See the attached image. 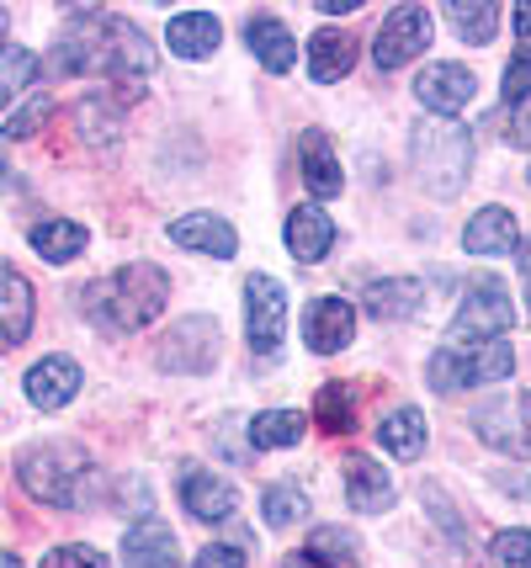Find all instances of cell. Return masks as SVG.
Returning a JSON list of instances; mask_svg holds the SVG:
<instances>
[{"instance_id": "cell-19", "label": "cell", "mask_w": 531, "mask_h": 568, "mask_svg": "<svg viewBox=\"0 0 531 568\" xmlns=\"http://www.w3.org/2000/svg\"><path fill=\"white\" fill-rule=\"evenodd\" d=\"M298 165H304V181L314 197H340V186H346V171H340V160H335V149H329V133L325 128H308L304 144H298Z\"/></svg>"}, {"instance_id": "cell-41", "label": "cell", "mask_w": 531, "mask_h": 568, "mask_svg": "<svg viewBox=\"0 0 531 568\" xmlns=\"http://www.w3.org/2000/svg\"><path fill=\"white\" fill-rule=\"evenodd\" d=\"M510 27H515V38H521V43H531V0L510 11Z\"/></svg>"}, {"instance_id": "cell-25", "label": "cell", "mask_w": 531, "mask_h": 568, "mask_svg": "<svg viewBox=\"0 0 531 568\" xmlns=\"http://www.w3.org/2000/svg\"><path fill=\"white\" fill-rule=\"evenodd\" d=\"M165 43L181 59H207V53L224 43V27H218V17H207V11H186V17H171Z\"/></svg>"}, {"instance_id": "cell-1", "label": "cell", "mask_w": 531, "mask_h": 568, "mask_svg": "<svg viewBox=\"0 0 531 568\" xmlns=\"http://www.w3.org/2000/svg\"><path fill=\"white\" fill-rule=\"evenodd\" d=\"M49 70L53 74H112V80L133 85V80H144V74L154 70V49L133 22L91 11L80 32L59 38Z\"/></svg>"}, {"instance_id": "cell-11", "label": "cell", "mask_w": 531, "mask_h": 568, "mask_svg": "<svg viewBox=\"0 0 531 568\" xmlns=\"http://www.w3.org/2000/svg\"><path fill=\"white\" fill-rule=\"evenodd\" d=\"M304 341L314 356H335L356 341V308L346 297H314L304 320Z\"/></svg>"}, {"instance_id": "cell-10", "label": "cell", "mask_w": 531, "mask_h": 568, "mask_svg": "<svg viewBox=\"0 0 531 568\" xmlns=\"http://www.w3.org/2000/svg\"><path fill=\"white\" fill-rule=\"evenodd\" d=\"M213 362H218V324L213 320L171 324V335L160 346V367L181 372V377H197V372H213Z\"/></svg>"}, {"instance_id": "cell-2", "label": "cell", "mask_w": 531, "mask_h": 568, "mask_svg": "<svg viewBox=\"0 0 531 568\" xmlns=\"http://www.w3.org/2000/svg\"><path fill=\"white\" fill-rule=\"evenodd\" d=\"M85 314L102 324V329H118V335H133L165 314V297H171V276L150 266V261H127L123 272H112L106 282L85 287Z\"/></svg>"}, {"instance_id": "cell-29", "label": "cell", "mask_w": 531, "mask_h": 568, "mask_svg": "<svg viewBox=\"0 0 531 568\" xmlns=\"http://www.w3.org/2000/svg\"><path fill=\"white\" fill-rule=\"evenodd\" d=\"M32 250L43 261H53V266H64V261H75L80 250H85V229L70 219H43L32 229Z\"/></svg>"}, {"instance_id": "cell-48", "label": "cell", "mask_w": 531, "mask_h": 568, "mask_svg": "<svg viewBox=\"0 0 531 568\" xmlns=\"http://www.w3.org/2000/svg\"><path fill=\"white\" fill-rule=\"evenodd\" d=\"M527 175H531V171H527Z\"/></svg>"}, {"instance_id": "cell-6", "label": "cell", "mask_w": 531, "mask_h": 568, "mask_svg": "<svg viewBox=\"0 0 531 568\" xmlns=\"http://www.w3.org/2000/svg\"><path fill=\"white\" fill-rule=\"evenodd\" d=\"M510 324H515V303H510V287L494 282V276H479L468 282V293L457 303L452 329H447V346H473V341H500Z\"/></svg>"}, {"instance_id": "cell-36", "label": "cell", "mask_w": 531, "mask_h": 568, "mask_svg": "<svg viewBox=\"0 0 531 568\" xmlns=\"http://www.w3.org/2000/svg\"><path fill=\"white\" fill-rule=\"evenodd\" d=\"M49 112H53L49 97H32L22 112H11V118H6V139H32L38 128L49 123Z\"/></svg>"}, {"instance_id": "cell-14", "label": "cell", "mask_w": 531, "mask_h": 568, "mask_svg": "<svg viewBox=\"0 0 531 568\" xmlns=\"http://www.w3.org/2000/svg\"><path fill=\"white\" fill-rule=\"evenodd\" d=\"M282 240H287V250H293V261L314 266V261H325L329 245H335V219H329L325 207L304 202V207H293V213H287Z\"/></svg>"}, {"instance_id": "cell-16", "label": "cell", "mask_w": 531, "mask_h": 568, "mask_svg": "<svg viewBox=\"0 0 531 568\" xmlns=\"http://www.w3.org/2000/svg\"><path fill=\"white\" fill-rule=\"evenodd\" d=\"M171 240L181 250H197V255H213V261H228L239 250V234L234 223L218 219V213H186V219L171 223Z\"/></svg>"}, {"instance_id": "cell-44", "label": "cell", "mask_w": 531, "mask_h": 568, "mask_svg": "<svg viewBox=\"0 0 531 568\" xmlns=\"http://www.w3.org/2000/svg\"><path fill=\"white\" fill-rule=\"evenodd\" d=\"M0 568H22L17 564V552H0Z\"/></svg>"}, {"instance_id": "cell-7", "label": "cell", "mask_w": 531, "mask_h": 568, "mask_svg": "<svg viewBox=\"0 0 531 568\" xmlns=\"http://www.w3.org/2000/svg\"><path fill=\"white\" fill-rule=\"evenodd\" d=\"M245 335H251L255 356H277L287 341V293L277 276L255 272L245 282Z\"/></svg>"}, {"instance_id": "cell-45", "label": "cell", "mask_w": 531, "mask_h": 568, "mask_svg": "<svg viewBox=\"0 0 531 568\" xmlns=\"http://www.w3.org/2000/svg\"><path fill=\"white\" fill-rule=\"evenodd\" d=\"M6 171H11V165H6V154H0V186H6Z\"/></svg>"}, {"instance_id": "cell-26", "label": "cell", "mask_w": 531, "mask_h": 568, "mask_svg": "<svg viewBox=\"0 0 531 568\" xmlns=\"http://www.w3.org/2000/svg\"><path fill=\"white\" fill-rule=\"evenodd\" d=\"M378 446L388 457H399V463H415V457L426 452V415H420V409H394V415H382Z\"/></svg>"}, {"instance_id": "cell-43", "label": "cell", "mask_w": 531, "mask_h": 568, "mask_svg": "<svg viewBox=\"0 0 531 568\" xmlns=\"http://www.w3.org/2000/svg\"><path fill=\"white\" fill-rule=\"evenodd\" d=\"M282 568H329V564H319V558H308V552H293Z\"/></svg>"}, {"instance_id": "cell-24", "label": "cell", "mask_w": 531, "mask_h": 568, "mask_svg": "<svg viewBox=\"0 0 531 568\" xmlns=\"http://www.w3.org/2000/svg\"><path fill=\"white\" fill-rule=\"evenodd\" d=\"M245 38H251V53L266 64L272 74H287L298 64V43H293V32L277 22V17H251L245 27Z\"/></svg>"}, {"instance_id": "cell-13", "label": "cell", "mask_w": 531, "mask_h": 568, "mask_svg": "<svg viewBox=\"0 0 531 568\" xmlns=\"http://www.w3.org/2000/svg\"><path fill=\"white\" fill-rule=\"evenodd\" d=\"M38 320V303H32V282L17 266L0 261V351L22 346L27 329Z\"/></svg>"}, {"instance_id": "cell-47", "label": "cell", "mask_w": 531, "mask_h": 568, "mask_svg": "<svg viewBox=\"0 0 531 568\" xmlns=\"http://www.w3.org/2000/svg\"><path fill=\"white\" fill-rule=\"evenodd\" d=\"M527 297H531V287H527Z\"/></svg>"}, {"instance_id": "cell-39", "label": "cell", "mask_w": 531, "mask_h": 568, "mask_svg": "<svg viewBox=\"0 0 531 568\" xmlns=\"http://www.w3.org/2000/svg\"><path fill=\"white\" fill-rule=\"evenodd\" d=\"M192 568H245V552L239 547H203Z\"/></svg>"}, {"instance_id": "cell-28", "label": "cell", "mask_w": 531, "mask_h": 568, "mask_svg": "<svg viewBox=\"0 0 531 568\" xmlns=\"http://www.w3.org/2000/svg\"><path fill=\"white\" fill-rule=\"evenodd\" d=\"M304 415L298 409H266L251 420V446L255 452H282V446H298L304 442Z\"/></svg>"}, {"instance_id": "cell-9", "label": "cell", "mask_w": 531, "mask_h": 568, "mask_svg": "<svg viewBox=\"0 0 531 568\" xmlns=\"http://www.w3.org/2000/svg\"><path fill=\"white\" fill-rule=\"evenodd\" d=\"M473 430L479 442H489L494 452H510V457H531V394L515 398H494L473 415Z\"/></svg>"}, {"instance_id": "cell-34", "label": "cell", "mask_w": 531, "mask_h": 568, "mask_svg": "<svg viewBox=\"0 0 531 568\" xmlns=\"http://www.w3.org/2000/svg\"><path fill=\"white\" fill-rule=\"evenodd\" d=\"M261 510H266V526H293V520L308 510V499L293 489V484H277V489H266V499H261Z\"/></svg>"}, {"instance_id": "cell-31", "label": "cell", "mask_w": 531, "mask_h": 568, "mask_svg": "<svg viewBox=\"0 0 531 568\" xmlns=\"http://www.w3.org/2000/svg\"><path fill=\"white\" fill-rule=\"evenodd\" d=\"M314 420L325 425L329 436H346L356 425V398L340 388V383H325L319 388V398H314Z\"/></svg>"}, {"instance_id": "cell-38", "label": "cell", "mask_w": 531, "mask_h": 568, "mask_svg": "<svg viewBox=\"0 0 531 568\" xmlns=\"http://www.w3.org/2000/svg\"><path fill=\"white\" fill-rule=\"evenodd\" d=\"M43 568H106V558L96 552V547H53L49 558H43Z\"/></svg>"}, {"instance_id": "cell-33", "label": "cell", "mask_w": 531, "mask_h": 568, "mask_svg": "<svg viewBox=\"0 0 531 568\" xmlns=\"http://www.w3.org/2000/svg\"><path fill=\"white\" fill-rule=\"evenodd\" d=\"M308 558H319V564H329V568H346L356 558V537L340 531V526H319V531L308 537Z\"/></svg>"}, {"instance_id": "cell-3", "label": "cell", "mask_w": 531, "mask_h": 568, "mask_svg": "<svg viewBox=\"0 0 531 568\" xmlns=\"http://www.w3.org/2000/svg\"><path fill=\"white\" fill-rule=\"evenodd\" d=\"M415 171H420V186L430 197H457L468 186V171H473V139L468 128L452 123V118H430V123L415 128Z\"/></svg>"}, {"instance_id": "cell-46", "label": "cell", "mask_w": 531, "mask_h": 568, "mask_svg": "<svg viewBox=\"0 0 531 568\" xmlns=\"http://www.w3.org/2000/svg\"><path fill=\"white\" fill-rule=\"evenodd\" d=\"M6 27H11V17H6V11H0V38H6Z\"/></svg>"}, {"instance_id": "cell-12", "label": "cell", "mask_w": 531, "mask_h": 568, "mask_svg": "<svg viewBox=\"0 0 531 568\" xmlns=\"http://www.w3.org/2000/svg\"><path fill=\"white\" fill-rule=\"evenodd\" d=\"M473 91H479V80H473V70H462V64H426L420 80H415L420 106H426V112H441V118L462 112V106L473 101Z\"/></svg>"}, {"instance_id": "cell-4", "label": "cell", "mask_w": 531, "mask_h": 568, "mask_svg": "<svg viewBox=\"0 0 531 568\" xmlns=\"http://www.w3.org/2000/svg\"><path fill=\"white\" fill-rule=\"evenodd\" d=\"M515 372V351L510 341H473V346H436L426 362V377L436 394H462V388H483V383H506Z\"/></svg>"}, {"instance_id": "cell-30", "label": "cell", "mask_w": 531, "mask_h": 568, "mask_svg": "<svg viewBox=\"0 0 531 568\" xmlns=\"http://www.w3.org/2000/svg\"><path fill=\"white\" fill-rule=\"evenodd\" d=\"M38 74H43V59H38V53L17 49V43H0V101L22 97Z\"/></svg>"}, {"instance_id": "cell-22", "label": "cell", "mask_w": 531, "mask_h": 568, "mask_svg": "<svg viewBox=\"0 0 531 568\" xmlns=\"http://www.w3.org/2000/svg\"><path fill=\"white\" fill-rule=\"evenodd\" d=\"M420 308H426V282L394 276V282H372V287H367V314H372L378 324L415 320Z\"/></svg>"}, {"instance_id": "cell-23", "label": "cell", "mask_w": 531, "mask_h": 568, "mask_svg": "<svg viewBox=\"0 0 531 568\" xmlns=\"http://www.w3.org/2000/svg\"><path fill=\"white\" fill-rule=\"evenodd\" d=\"M351 64H356V38L351 32L325 27V32L308 38V74H314L319 85H335L340 74H351Z\"/></svg>"}, {"instance_id": "cell-42", "label": "cell", "mask_w": 531, "mask_h": 568, "mask_svg": "<svg viewBox=\"0 0 531 568\" xmlns=\"http://www.w3.org/2000/svg\"><path fill=\"white\" fill-rule=\"evenodd\" d=\"M325 17H340V11H356V0H319Z\"/></svg>"}, {"instance_id": "cell-20", "label": "cell", "mask_w": 531, "mask_h": 568, "mask_svg": "<svg viewBox=\"0 0 531 568\" xmlns=\"http://www.w3.org/2000/svg\"><path fill=\"white\" fill-rule=\"evenodd\" d=\"M181 505L197 520H228L239 510V495L228 489L224 478H213V473H203V468H186V478H181Z\"/></svg>"}, {"instance_id": "cell-21", "label": "cell", "mask_w": 531, "mask_h": 568, "mask_svg": "<svg viewBox=\"0 0 531 568\" xmlns=\"http://www.w3.org/2000/svg\"><path fill=\"white\" fill-rule=\"evenodd\" d=\"M346 495H351V510L382 516V510L394 505V478H388L372 457H351V463H346Z\"/></svg>"}, {"instance_id": "cell-27", "label": "cell", "mask_w": 531, "mask_h": 568, "mask_svg": "<svg viewBox=\"0 0 531 568\" xmlns=\"http://www.w3.org/2000/svg\"><path fill=\"white\" fill-rule=\"evenodd\" d=\"M447 22L457 27L462 43H494V27H500V6L494 0H452L447 6Z\"/></svg>"}, {"instance_id": "cell-15", "label": "cell", "mask_w": 531, "mask_h": 568, "mask_svg": "<svg viewBox=\"0 0 531 568\" xmlns=\"http://www.w3.org/2000/svg\"><path fill=\"white\" fill-rule=\"evenodd\" d=\"M80 383H85V377H80V367L70 356H43L38 367L27 372V398H32L43 415H53V409H64V404L80 394Z\"/></svg>"}, {"instance_id": "cell-35", "label": "cell", "mask_w": 531, "mask_h": 568, "mask_svg": "<svg viewBox=\"0 0 531 568\" xmlns=\"http://www.w3.org/2000/svg\"><path fill=\"white\" fill-rule=\"evenodd\" d=\"M489 564L494 568H531V531H500L489 542Z\"/></svg>"}, {"instance_id": "cell-8", "label": "cell", "mask_w": 531, "mask_h": 568, "mask_svg": "<svg viewBox=\"0 0 531 568\" xmlns=\"http://www.w3.org/2000/svg\"><path fill=\"white\" fill-rule=\"evenodd\" d=\"M430 43V11L426 6H399V11H388L378 27V38H372V64L378 70H399L409 59H420Z\"/></svg>"}, {"instance_id": "cell-18", "label": "cell", "mask_w": 531, "mask_h": 568, "mask_svg": "<svg viewBox=\"0 0 531 568\" xmlns=\"http://www.w3.org/2000/svg\"><path fill=\"white\" fill-rule=\"evenodd\" d=\"M123 558L127 568H181L176 558V531L165 526L160 516H144L123 542Z\"/></svg>"}, {"instance_id": "cell-17", "label": "cell", "mask_w": 531, "mask_h": 568, "mask_svg": "<svg viewBox=\"0 0 531 568\" xmlns=\"http://www.w3.org/2000/svg\"><path fill=\"white\" fill-rule=\"evenodd\" d=\"M515 240H521V229H515L510 207H479L468 219V229H462V250L468 255H515Z\"/></svg>"}, {"instance_id": "cell-32", "label": "cell", "mask_w": 531, "mask_h": 568, "mask_svg": "<svg viewBox=\"0 0 531 568\" xmlns=\"http://www.w3.org/2000/svg\"><path fill=\"white\" fill-rule=\"evenodd\" d=\"M80 133L91 139V144H112L118 139V128H123V112H118V101H102V97H91V101H80Z\"/></svg>"}, {"instance_id": "cell-40", "label": "cell", "mask_w": 531, "mask_h": 568, "mask_svg": "<svg viewBox=\"0 0 531 568\" xmlns=\"http://www.w3.org/2000/svg\"><path fill=\"white\" fill-rule=\"evenodd\" d=\"M506 139L515 149H531V97L521 101V106H515V112H510V128H506Z\"/></svg>"}, {"instance_id": "cell-5", "label": "cell", "mask_w": 531, "mask_h": 568, "mask_svg": "<svg viewBox=\"0 0 531 568\" xmlns=\"http://www.w3.org/2000/svg\"><path fill=\"white\" fill-rule=\"evenodd\" d=\"M17 473H22L27 495L43 499V505H53V510H75L80 505V484H85V452L80 446H27L22 463H17Z\"/></svg>"}, {"instance_id": "cell-37", "label": "cell", "mask_w": 531, "mask_h": 568, "mask_svg": "<svg viewBox=\"0 0 531 568\" xmlns=\"http://www.w3.org/2000/svg\"><path fill=\"white\" fill-rule=\"evenodd\" d=\"M500 91H506L510 106H521V101L531 97V43H527V49H515V53H510V64H506V85H500Z\"/></svg>"}]
</instances>
